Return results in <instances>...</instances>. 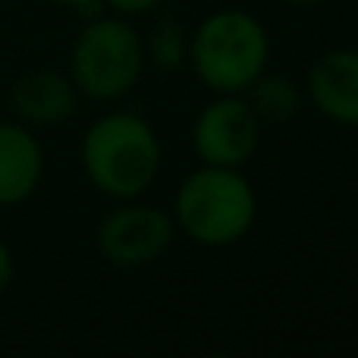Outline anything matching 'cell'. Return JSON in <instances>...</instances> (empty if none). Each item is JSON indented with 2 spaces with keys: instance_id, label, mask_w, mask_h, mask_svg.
Segmentation results:
<instances>
[{
  "instance_id": "5bb4252c",
  "label": "cell",
  "mask_w": 358,
  "mask_h": 358,
  "mask_svg": "<svg viewBox=\"0 0 358 358\" xmlns=\"http://www.w3.org/2000/svg\"><path fill=\"white\" fill-rule=\"evenodd\" d=\"M57 6H69V10H79V13H88L94 6H101V0H50Z\"/></svg>"
},
{
  "instance_id": "7c38bea8",
  "label": "cell",
  "mask_w": 358,
  "mask_h": 358,
  "mask_svg": "<svg viewBox=\"0 0 358 358\" xmlns=\"http://www.w3.org/2000/svg\"><path fill=\"white\" fill-rule=\"evenodd\" d=\"M167 0H101V6H107V13H117V16L136 19V16H148V13L161 10Z\"/></svg>"
},
{
  "instance_id": "7a4b0ae2",
  "label": "cell",
  "mask_w": 358,
  "mask_h": 358,
  "mask_svg": "<svg viewBox=\"0 0 358 358\" xmlns=\"http://www.w3.org/2000/svg\"><path fill=\"white\" fill-rule=\"evenodd\" d=\"M170 217L176 236L201 248H229L258 223V192L245 167L201 164L176 185Z\"/></svg>"
},
{
  "instance_id": "4fadbf2b",
  "label": "cell",
  "mask_w": 358,
  "mask_h": 358,
  "mask_svg": "<svg viewBox=\"0 0 358 358\" xmlns=\"http://www.w3.org/2000/svg\"><path fill=\"white\" fill-rule=\"evenodd\" d=\"M13 277H16V258H13L10 242L0 236V296L13 286Z\"/></svg>"
},
{
  "instance_id": "8fae6325",
  "label": "cell",
  "mask_w": 358,
  "mask_h": 358,
  "mask_svg": "<svg viewBox=\"0 0 358 358\" xmlns=\"http://www.w3.org/2000/svg\"><path fill=\"white\" fill-rule=\"evenodd\" d=\"M145 41V60L148 66L161 69V73H176L185 66L189 57V29L179 19L164 16L151 25L148 35H142Z\"/></svg>"
},
{
  "instance_id": "277c9868",
  "label": "cell",
  "mask_w": 358,
  "mask_h": 358,
  "mask_svg": "<svg viewBox=\"0 0 358 358\" xmlns=\"http://www.w3.org/2000/svg\"><path fill=\"white\" fill-rule=\"evenodd\" d=\"M145 69H148L145 41L132 19L101 13L76 31L66 73L82 98L98 104H117L136 92Z\"/></svg>"
},
{
  "instance_id": "9c48e42d",
  "label": "cell",
  "mask_w": 358,
  "mask_h": 358,
  "mask_svg": "<svg viewBox=\"0 0 358 358\" xmlns=\"http://www.w3.org/2000/svg\"><path fill=\"white\" fill-rule=\"evenodd\" d=\"M44 145L31 126L13 120H0V210L25 204L41 189Z\"/></svg>"
},
{
  "instance_id": "3957f363",
  "label": "cell",
  "mask_w": 358,
  "mask_h": 358,
  "mask_svg": "<svg viewBox=\"0 0 358 358\" xmlns=\"http://www.w3.org/2000/svg\"><path fill=\"white\" fill-rule=\"evenodd\" d=\"M185 63L210 94H242L271 69V31L255 13L223 6L189 31Z\"/></svg>"
},
{
  "instance_id": "ba28073f",
  "label": "cell",
  "mask_w": 358,
  "mask_h": 358,
  "mask_svg": "<svg viewBox=\"0 0 358 358\" xmlns=\"http://www.w3.org/2000/svg\"><path fill=\"white\" fill-rule=\"evenodd\" d=\"M79 101L82 94L66 69H29L10 85L13 117L31 129H48L73 120Z\"/></svg>"
},
{
  "instance_id": "9a60e30c",
  "label": "cell",
  "mask_w": 358,
  "mask_h": 358,
  "mask_svg": "<svg viewBox=\"0 0 358 358\" xmlns=\"http://www.w3.org/2000/svg\"><path fill=\"white\" fill-rule=\"evenodd\" d=\"M283 3H289V6H317V3H324V0H283Z\"/></svg>"
},
{
  "instance_id": "52a82bcc",
  "label": "cell",
  "mask_w": 358,
  "mask_h": 358,
  "mask_svg": "<svg viewBox=\"0 0 358 358\" xmlns=\"http://www.w3.org/2000/svg\"><path fill=\"white\" fill-rule=\"evenodd\" d=\"M305 104L324 120L358 129V48H330L315 57L302 82Z\"/></svg>"
},
{
  "instance_id": "8992f818",
  "label": "cell",
  "mask_w": 358,
  "mask_h": 358,
  "mask_svg": "<svg viewBox=\"0 0 358 358\" xmlns=\"http://www.w3.org/2000/svg\"><path fill=\"white\" fill-rule=\"evenodd\" d=\"M192 151L201 164L245 167L261 148L264 123L245 94H210L192 120Z\"/></svg>"
},
{
  "instance_id": "5b68a950",
  "label": "cell",
  "mask_w": 358,
  "mask_h": 358,
  "mask_svg": "<svg viewBox=\"0 0 358 358\" xmlns=\"http://www.w3.org/2000/svg\"><path fill=\"white\" fill-rule=\"evenodd\" d=\"M176 239V227L170 210L148 204L142 198L117 201L94 227V248L110 267L138 271L170 252Z\"/></svg>"
},
{
  "instance_id": "30bf717a",
  "label": "cell",
  "mask_w": 358,
  "mask_h": 358,
  "mask_svg": "<svg viewBox=\"0 0 358 358\" xmlns=\"http://www.w3.org/2000/svg\"><path fill=\"white\" fill-rule=\"evenodd\" d=\"M242 94H245V101L252 104V110L258 113V120L264 126L267 123H289L305 107L302 85L283 73H271V69H264Z\"/></svg>"
},
{
  "instance_id": "6da1fadb",
  "label": "cell",
  "mask_w": 358,
  "mask_h": 358,
  "mask_svg": "<svg viewBox=\"0 0 358 358\" xmlns=\"http://www.w3.org/2000/svg\"><path fill=\"white\" fill-rule=\"evenodd\" d=\"M82 173L110 201L142 198L164 170V145L151 120L132 110H107L88 123L79 142Z\"/></svg>"
}]
</instances>
